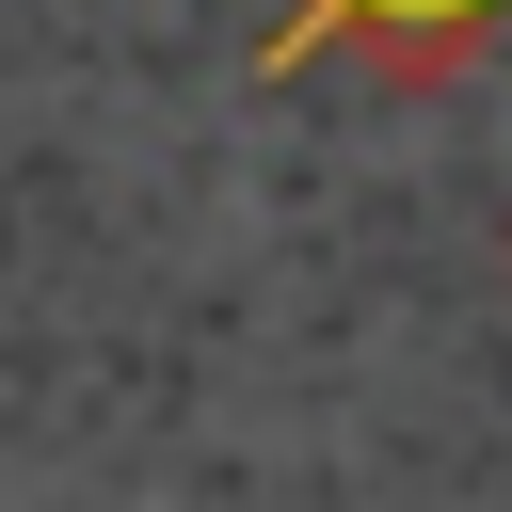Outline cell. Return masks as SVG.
Masks as SVG:
<instances>
[{"label": "cell", "mask_w": 512, "mask_h": 512, "mask_svg": "<svg viewBox=\"0 0 512 512\" xmlns=\"http://www.w3.org/2000/svg\"><path fill=\"white\" fill-rule=\"evenodd\" d=\"M496 32H512V0H288L256 64H272V80H304V64H368V80L432 96V80H464Z\"/></svg>", "instance_id": "6da1fadb"}, {"label": "cell", "mask_w": 512, "mask_h": 512, "mask_svg": "<svg viewBox=\"0 0 512 512\" xmlns=\"http://www.w3.org/2000/svg\"><path fill=\"white\" fill-rule=\"evenodd\" d=\"M496 256H512V224H496Z\"/></svg>", "instance_id": "7a4b0ae2"}]
</instances>
